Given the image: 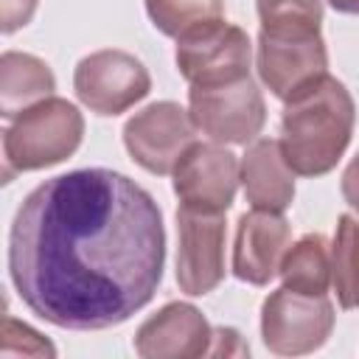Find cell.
<instances>
[{"instance_id": "6da1fadb", "label": "cell", "mask_w": 359, "mask_h": 359, "mask_svg": "<svg viewBox=\"0 0 359 359\" xmlns=\"http://www.w3.org/2000/svg\"><path fill=\"white\" fill-rule=\"evenodd\" d=\"M165 269L154 196L112 168H76L39 182L8 230V278L39 320L104 331L151 303Z\"/></svg>"}, {"instance_id": "7a4b0ae2", "label": "cell", "mask_w": 359, "mask_h": 359, "mask_svg": "<svg viewBox=\"0 0 359 359\" xmlns=\"http://www.w3.org/2000/svg\"><path fill=\"white\" fill-rule=\"evenodd\" d=\"M258 45L255 67L261 84L280 101L328 76L323 39V0H255Z\"/></svg>"}, {"instance_id": "3957f363", "label": "cell", "mask_w": 359, "mask_h": 359, "mask_svg": "<svg viewBox=\"0 0 359 359\" xmlns=\"http://www.w3.org/2000/svg\"><path fill=\"white\" fill-rule=\"evenodd\" d=\"M356 126V104L351 90L323 76L311 87L283 101L280 149L300 177H323L345 157Z\"/></svg>"}, {"instance_id": "277c9868", "label": "cell", "mask_w": 359, "mask_h": 359, "mask_svg": "<svg viewBox=\"0 0 359 359\" xmlns=\"http://www.w3.org/2000/svg\"><path fill=\"white\" fill-rule=\"evenodd\" d=\"M84 140V115L67 98L50 95L20 112L3 129V182L14 174L65 163Z\"/></svg>"}, {"instance_id": "5b68a950", "label": "cell", "mask_w": 359, "mask_h": 359, "mask_svg": "<svg viewBox=\"0 0 359 359\" xmlns=\"http://www.w3.org/2000/svg\"><path fill=\"white\" fill-rule=\"evenodd\" d=\"M337 323L328 294H300L286 286L261 303V339L275 356H306L320 351Z\"/></svg>"}, {"instance_id": "8992f818", "label": "cell", "mask_w": 359, "mask_h": 359, "mask_svg": "<svg viewBox=\"0 0 359 359\" xmlns=\"http://www.w3.org/2000/svg\"><path fill=\"white\" fill-rule=\"evenodd\" d=\"M174 62L191 87L230 84L250 76L252 42L244 28L219 17L182 34L177 39Z\"/></svg>"}, {"instance_id": "52a82bcc", "label": "cell", "mask_w": 359, "mask_h": 359, "mask_svg": "<svg viewBox=\"0 0 359 359\" xmlns=\"http://www.w3.org/2000/svg\"><path fill=\"white\" fill-rule=\"evenodd\" d=\"M188 112L202 135L224 146L252 143L266 123V101L252 76L188 90Z\"/></svg>"}, {"instance_id": "ba28073f", "label": "cell", "mask_w": 359, "mask_h": 359, "mask_svg": "<svg viewBox=\"0 0 359 359\" xmlns=\"http://www.w3.org/2000/svg\"><path fill=\"white\" fill-rule=\"evenodd\" d=\"M73 90L90 112L115 118L149 95L151 76L135 53L101 48L79 59L73 70Z\"/></svg>"}, {"instance_id": "9c48e42d", "label": "cell", "mask_w": 359, "mask_h": 359, "mask_svg": "<svg viewBox=\"0 0 359 359\" xmlns=\"http://www.w3.org/2000/svg\"><path fill=\"white\" fill-rule=\"evenodd\" d=\"M196 123L177 101H154L123 123V146L129 157L149 174L165 177L180 157L196 143Z\"/></svg>"}, {"instance_id": "30bf717a", "label": "cell", "mask_w": 359, "mask_h": 359, "mask_svg": "<svg viewBox=\"0 0 359 359\" xmlns=\"http://www.w3.org/2000/svg\"><path fill=\"white\" fill-rule=\"evenodd\" d=\"M224 213L177 208V283L191 297L210 294L224 280Z\"/></svg>"}, {"instance_id": "8fae6325", "label": "cell", "mask_w": 359, "mask_h": 359, "mask_svg": "<svg viewBox=\"0 0 359 359\" xmlns=\"http://www.w3.org/2000/svg\"><path fill=\"white\" fill-rule=\"evenodd\" d=\"M238 160L224 143H191L171 171V188L182 208L227 213L238 191Z\"/></svg>"}, {"instance_id": "7c38bea8", "label": "cell", "mask_w": 359, "mask_h": 359, "mask_svg": "<svg viewBox=\"0 0 359 359\" xmlns=\"http://www.w3.org/2000/svg\"><path fill=\"white\" fill-rule=\"evenodd\" d=\"M213 328L208 317L185 300H171L146 317L135 331L140 359H199L210 356Z\"/></svg>"}, {"instance_id": "4fadbf2b", "label": "cell", "mask_w": 359, "mask_h": 359, "mask_svg": "<svg viewBox=\"0 0 359 359\" xmlns=\"http://www.w3.org/2000/svg\"><path fill=\"white\" fill-rule=\"evenodd\" d=\"M292 244V227L283 213L258 210L241 213L233 238V275L250 286H269Z\"/></svg>"}, {"instance_id": "5bb4252c", "label": "cell", "mask_w": 359, "mask_h": 359, "mask_svg": "<svg viewBox=\"0 0 359 359\" xmlns=\"http://www.w3.org/2000/svg\"><path fill=\"white\" fill-rule=\"evenodd\" d=\"M244 196L258 210L283 213L294 202V171L283 157L280 140L255 137L238 163Z\"/></svg>"}, {"instance_id": "9a60e30c", "label": "cell", "mask_w": 359, "mask_h": 359, "mask_svg": "<svg viewBox=\"0 0 359 359\" xmlns=\"http://www.w3.org/2000/svg\"><path fill=\"white\" fill-rule=\"evenodd\" d=\"M56 76L50 65L25 50H3L0 56V115L14 121L28 107L50 98Z\"/></svg>"}, {"instance_id": "2e32d148", "label": "cell", "mask_w": 359, "mask_h": 359, "mask_svg": "<svg viewBox=\"0 0 359 359\" xmlns=\"http://www.w3.org/2000/svg\"><path fill=\"white\" fill-rule=\"evenodd\" d=\"M286 289L300 294H328L331 286V247L323 233H306L289 244L280 269Z\"/></svg>"}, {"instance_id": "e0dca14e", "label": "cell", "mask_w": 359, "mask_h": 359, "mask_svg": "<svg viewBox=\"0 0 359 359\" xmlns=\"http://www.w3.org/2000/svg\"><path fill=\"white\" fill-rule=\"evenodd\" d=\"M331 286L339 309H359V219L339 213L331 241Z\"/></svg>"}, {"instance_id": "ac0fdd59", "label": "cell", "mask_w": 359, "mask_h": 359, "mask_svg": "<svg viewBox=\"0 0 359 359\" xmlns=\"http://www.w3.org/2000/svg\"><path fill=\"white\" fill-rule=\"evenodd\" d=\"M151 25L171 39L224 17V0H143Z\"/></svg>"}, {"instance_id": "d6986e66", "label": "cell", "mask_w": 359, "mask_h": 359, "mask_svg": "<svg viewBox=\"0 0 359 359\" xmlns=\"http://www.w3.org/2000/svg\"><path fill=\"white\" fill-rule=\"evenodd\" d=\"M56 356L53 342H48L31 325L6 317L3 320V356Z\"/></svg>"}, {"instance_id": "ffe728a7", "label": "cell", "mask_w": 359, "mask_h": 359, "mask_svg": "<svg viewBox=\"0 0 359 359\" xmlns=\"http://www.w3.org/2000/svg\"><path fill=\"white\" fill-rule=\"evenodd\" d=\"M39 0H0V31L8 36L25 28L36 14Z\"/></svg>"}, {"instance_id": "44dd1931", "label": "cell", "mask_w": 359, "mask_h": 359, "mask_svg": "<svg viewBox=\"0 0 359 359\" xmlns=\"http://www.w3.org/2000/svg\"><path fill=\"white\" fill-rule=\"evenodd\" d=\"M210 356H250V345L241 339V334L230 325L213 328V345Z\"/></svg>"}, {"instance_id": "7402d4cb", "label": "cell", "mask_w": 359, "mask_h": 359, "mask_svg": "<svg viewBox=\"0 0 359 359\" xmlns=\"http://www.w3.org/2000/svg\"><path fill=\"white\" fill-rule=\"evenodd\" d=\"M339 188H342V199L348 202V208L359 213V151H356V157L345 165Z\"/></svg>"}, {"instance_id": "603a6c76", "label": "cell", "mask_w": 359, "mask_h": 359, "mask_svg": "<svg viewBox=\"0 0 359 359\" xmlns=\"http://www.w3.org/2000/svg\"><path fill=\"white\" fill-rule=\"evenodd\" d=\"M337 14H359V0H325Z\"/></svg>"}]
</instances>
